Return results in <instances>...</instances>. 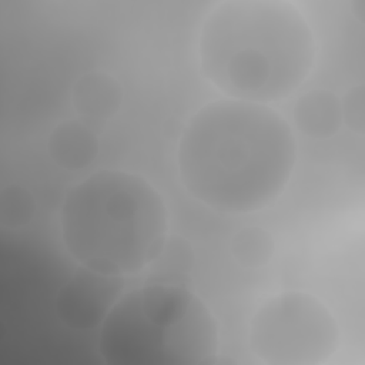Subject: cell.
I'll use <instances>...</instances> for the list:
<instances>
[{"label": "cell", "instance_id": "3", "mask_svg": "<svg viewBox=\"0 0 365 365\" xmlns=\"http://www.w3.org/2000/svg\"><path fill=\"white\" fill-rule=\"evenodd\" d=\"M57 230L63 250L80 268L124 279L160 258L171 232V211L150 178L107 167L64 191Z\"/></svg>", "mask_w": 365, "mask_h": 365}, {"label": "cell", "instance_id": "2", "mask_svg": "<svg viewBox=\"0 0 365 365\" xmlns=\"http://www.w3.org/2000/svg\"><path fill=\"white\" fill-rule=\"evenodd\" d=\"M318 37L289 0H224L202 17L198 73L221 97L275 106L294 97L318 63Z\"/></svg>", "mask_w": 365, "mask_h": 365}, {"label": "cell", "instance_id": "8", "mask_svg": "<svg viewBox=\"0 0 365 365\" xmlns=\"http://www.w3.org/2000/svg\"><path fill=\"white\" fill-rule=\"evenodd\" d=\"M46 150L57 168L68 173L84 171L100 154V138L86 121L68 118L53 127Z\"/></svg>", "mask_w": 365, "mask_h": 365}, {"label": "cell", "instance_id": "10", "mask_svg": "<svg viewBox=\"0 0 365 365\" xmlns=\"http://www.w3.org/2000/svg\"><path fill=\"white\" fill-rule=\"evenodd\" d=\"M230 255L237 267L257 271L268 267L277 251L274 234L262 225H244L230 238Z\"/></svg>", "mask_w": 365, "mask_h": 365}, {"label": "cell", "instance_id": "9", "mask_svg": "<svg viewBox=\"0 0 365 365\" xmlns=\"http://www.w3.org/2000/svg\"><path fill=\"white\" fill-rule=\"evenodd\" d=\"M291 124L309 140L324 141L335 137L344 125L341 97L329 88L301 93L292 106Z\"/></svg>", "mask_w": 365, "mask_h": 365}, {"label": "cell", "instance_id": "11", "mask_svg": "<svg viewBox=\"0 0 365 365\" xmlns=\"http://www.w3.org/2000/svg\"><path fill=\"white\" fill-rule=\"evenodd\" d=\"M37 212L33 192L19 182H10L0 192V225L7 231L27 228Z\"/></svg>", "mask_w": 365, "mask_h": 365}, {"label": "cell", "instance_id": "6", "mask_svg": "<svg viewBox=\"0 0 365 365\" xmlns=\"http://www.w3.org/2000/svg\"><path fill=\"white\" fill-rule=\"evenodd\" d=\"M123 278L78 267L56 295L58 321L71 331H97L111 305L123 294Z\"/></svg>", "mask_w": 365, "mask_h": 365}, {"label": "cell", "instance_id": "7", "mask_svg": "<svg viewBox=\"0 0 365 365\" xmlns=\"http://www.w3.org/2000/svg\"><path fill=\"white\" fill-rule=\"evenodd\" d=\"M125 93L121 81L106 70L80 74L70 88V103L83 121H108L123 108Z\"/></svg>", "mask_w": 365, "mask_h": 365}, {"label": "cell", "instance_id": "12", "mask_svg": "<svg viewBox=\"0 0 365 365\" xmlns=\"http://www.w3.org/2000/svg\"><path fill=\"white\" fill-rule=\"evenodd\" d=\"M341 103L344 124L362 135L365 128V98L362 84L349 88L341 98Z\"/></svg>", "mask_w": 365, "mask_h": 365}, {"label": "cell", "instance_id": "4", "mask_svg": "<svg viewBox=\"0 0 365 365\" xmlns=\"http://www.w3.org/2000/svg\"><path fill=\"white\" fill-rule=\"evenodd\" d=\"M106 365H205L221 352V328L208 302L178 282H148L123 294L97 328Z\"/></svg>", "mask_w": 365, "mask_h": 365}, {"label": "cell", "instance_id": "1", "mask_svg": "<svg viewBox=\"0 0 365 365\" xmlns=\"http://www.w3.org/2000/svg\"><path fill=\"white\" fill-rule=\"evenodd\" d=\"M297 165L295 130L275 107L221 96L194 110L175 144L177 177L187 195L228 217L275 205Z\"/></svg>", "mask_w": 365, "mask_h": 365}, {"label": "cell", "instance_id": "5", "mask_svg": "<svg viewBox=\"0 0 365 365\" xmlns=\"http://www.w3.org/2000/svg\"><path fill=\"white\" fill-rule=\"evenodd\" d=\"M344 341L338 317L317 294L281 289L265 297L247 327L250 354L265 365H322Z\"/></svg>", "mask_w": 365, "mask_h": 365}]
</instances>
